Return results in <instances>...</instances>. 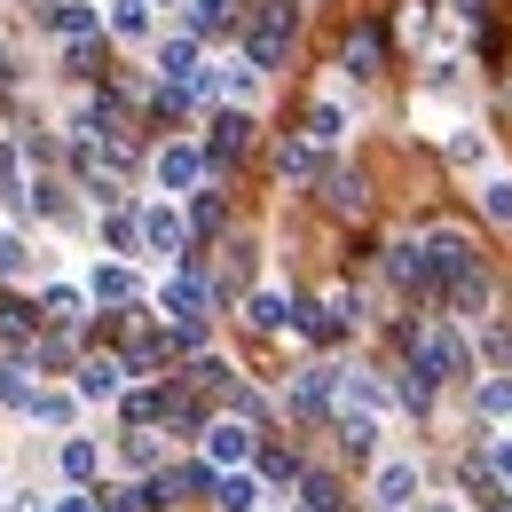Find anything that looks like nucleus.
<instances>
[{
  "label": "nucleus",
  "mask_w": 512,
  "mask_h": 512,
  "mask_svg": "<svg viewBox=\"0 0 512 512\" xmlns=\"http://www.w3.org/2000/svg\"><path fill=\"white\" fill-rule=\"evenodd\" d=\"M292 24H300V16H292V0H268L253 24H245V64H253V71H276V64H284V48H292Z\"/></svg>",
  "instance_id": "nucleus-1"
},
{
  "label": "nucleus",
  "mask_w": 512,
  "mask_h": 512,
  "mask_svg": "<svg viewBox=\"0 0 512 512\" xmlns=\"http://www.w3.org/2000/svg\"><path fill=\"white\" fill-rule=\"evenodd\" d=\"M402 347H410V371H426V379H465V347L449 339L442 323H410Z\"/></svg>",
  "instance_id": "nucleus-2"
},
{
  "label": "nucleus",
  "mask_w": 512,
  "mask_h": 512,
  "mask_svg": "<svg viewBox=\"0 0 512 512\" xmlns=\"http://www.w3.org/2000/svg\"><path fill=\"white\" fill-rule=\"evenodd\" d=\"M134 237H142L158 260H190V229H182V213H174V205H150V213L134 221Z\"/></svg>",
  "instance_id": "nucleus-3"
},
{
  "label": "nucleus",
  "mask_w": 512,
  "mask_h": 512,
  "mask_svg": "<svg viewBox=\"0 0 512 512\" xmlns=\"http://www.w3.org/2000/svg\"><path fill=\"white\" fill-rule=\"evenodd\" d=\"M205 457H213L221 473L245 465V457H253V426H245V418H213V426H205Z\"/></svg>",
  "instance_id": "nucleus-4"
},
{
  "label": "nucleus",
  "mask_w": 512,
  "mask_h": 512,
  "mask_svg": "<svg viewBox=\"0 0 512 512\" xmlns=\"http://www.w3.org/2000/svg\"><path fill=\"white\" fill-rule=\"evenodd\" d=\"M245 142H253V119H245V111L229 103V111L213 119V134H205V150H197V158H213V166H221V158H237Z\"/></svg>",
  "instance_id": "nucleus-5"
},
{
  "label": "nucleus",
  "mask_w": 512,
  "mask_h": 512,
  "mask_svg": "<svg viewBox=\"0 0 512 512\" xmlns=\"http://www.w3.org/2000/svg\"><path fill=\"white\" fill-rule=\"evenodd\" d=\"M119 386H127V363H119V355H87V363H79V402H111Z\"/></svg>",
  "instance_id": "nucleus-6"
},
{
  "label": "nucleus",
  "mask_w": 512,
  "mask_h": 512,
  "mask_svg": "<svg viewBox=\"0 0 512 512\" xmlns=\"http://www.w3.org/2000/svg\"><path fill=\"white\" fill-rule=\"evenodd\" d=\"M158 308L174 323H205V284H197V276H166V284H158Z\"/></svg>",
  "instance_id": "nucleus-7"
},
{
  "label": "nucleus",
  "mask_w": 512,
  "mask_h": 512,
  "mask_svg": "<svg viewBox=\"0 0 512 512\" xmlns=\"http://www.w3.org/2000/svg\"><path fill=\"white\" fill-rule=\"evenodd\" d=\"M331 402H339V371L308 363V371L292 379V410H331Z\"/></svg>",
  "instance_id": "nucleus-8"
},
{
  "label": "nucleus",
  "mask_w": 512,
  "mask_h": 512,
  "mask_svg": "<svg viewBox=\"0 0 512 512\" xmlns=\"http://www.w3.org/2000/svg\"><path fill=\"white\" fill-rule=\"evenodd\" d=\"M197 40H166V48H158V79H166V87H197Z\"/></svg>",
  "instance_id": "nucleus-9"
},
{
  "label": "nucleus",
  "mask_w": 512,
  "mask_h": 512,
  "mask_svg": "<svg viewBox=\"0 0 512 512\" xmlns=\"http://www.w3.org/2000/svg\"><path fill=\"white\" fill-rule=\"evenodd\" d=\"M197 174H205V158H197L190 142H174V150H158V182H166V190H197Z\"/></svg>",
  "instance_id": "nucleus-10"
},
{
  "label": "nucleus",
  "mask_w": 512,
  "mask_h": 512,
  "mask_svg": "<svg viewBox=\"0 0 512 512\" xmlns=\"http://www.w3.org/2000/svg\"><path fill=\"white\" fill-rule=\"evenodd\" d=\"M48 24H56V32H64V40H87V32H95V24H103V16H95V8H87V0H48Z\"/></svg>",
  "instance_id": "nucleus-11"
},
{
  "label": "nucleus",
  "mask_w": 512,
  "mask_h": 512,
  "mask_svg": "<svg viewBox=\"0 0 512 512\" xmlns=\"http://www.w3.org/2000/svg\"><path fill=\"white\" fill-rule=\"evenodd\" d=\"M190 24H197V32H237L245 8H237V0H190Z\"/></svg>",
  "instance_id": "nucleus-12"
},
{
  "label": "nucleus",
  "mask_w": 512,
  "mask_h": 512,
  "mask_svg": "<svg viewBox=\"0 0 512 512\" xmlns=\"http://www.w3.org/2000/svg\"><path fill=\"white\" fill-rule=\"evenodd\" d=\"M40 308H48V323H56V331H71V323H87V292H71V284H56V292H48Z\"/></svg>",
  "instance_id": "nucleus-13"
},
{
  "label": "nucleus",
  "mask_w": 512,
  "mask_h": 512,
  "mask_svg": "<svg viewBox=\"0 0 512 512\" xmlns=\"http://www.w3.org/2000/svg\"><path fill=\"white\" fill-rule=\"evenodd\" d=\"M410 497H418V465H386V473H379V505L402 512Z\"/></svg>",
  "instance_id": "nucleus-14"
},
{
  "label": "nucleus",
  "mask_w": 512,
  "mask_h": 512,
  "mask_svg": "<svg viewBox=\"0 0 512 512\" xmlns=\"http://www.w3.org/2000/svg\"><path fill=\"white\" fill-rule=\"evenodd\" d=\"M111 32H119V40H142V32H150V0H111Z\"/></svg>",
  "instance_id": "nucleus-15"
},
{
  "label": "nucleus",
  "mask_w": 512,
  "mask_h": 512,
  "mask_svg": "<svg viewBox=\"0 0 512 512\" xmlns=\"http://www.w3.org/2000/svg\"><path fill=\"white\" fill-rule=\"evenodd\" d=\"M213 497H221V512H253L260 505V489L245 481V473H221V481H213Z\"/></svg>",
  "instance_id": "nucleus-16"
},
{
  "label": "nucleus",
  "mask_w": 512,
  "mask_h": 512,
  "mask_svg": "<svg viewBox=\"0 0 512 512\" xmlns=\"http://www.w3.org/2000/svg\"><path fill=\"white\" fill-rule=\"evenodd\" d=\"M64 481H95V442L87 434H64Z\"/></svg>",
  "instance_id": "nucleus-17"
},
{
  "label": "nucleus",
  "mask_w": 512,
  "mask_h": 512,
  "mask_svg": "<svg viewBox=\"0 0 512 512\" xmlns=\"http://www.w3.org/2000/svg\"><path fill=\"white\" fill-rule=\"evenodd\" d=\"M253 323H260V331H284V323H292L284 292H253Z\"/></svg>",
  "instance_id": "nucleus-18"
},
{
  "label": "nucleus",
  "mask_w": 512,
  "mask_h": 512,
  "mask_svg": "<svg viewBox=\"0 0 512 512\" xmlns=\"http://www.w3.org/2000/svg\"><path fill=\"white\" fill-rule=\"evenodd\" d=\"M339 134H347L339 103H316V111H308V142H339Z\"/></svg>",
  "instance_id": "nucleus-19"
},
{
  "label": "nucleus",
  "mask_w": 512,
  "mask_h": 512,
  "mask_svg": "<svg viewBox=\"0 0 512 512\" xmlns=\"http://www.w3.org/2000/svg\"><path fill=\"white\" fill-rule=\"evenodd\" d=\"M95 300H111V308L134 300V276H127V268H95Z\"/></svg>",
  "instance_id": "nucleus-20"
},
{
  "label": "nucleus",
  "mask_w": 512,
  "mask_h": 512,
  "mask_svg": "<svg viewBox=\"0 0 512 512\" xmlns=\"http://www.w3.org/2000/svg\"><path fill=\"white\" fill-rule=\"evenodd\" d=\"M347 449H355V457H371V449H379V418H371V410H363V418L347 410Z\"/></svg>",
  "instance_id": "nucleus-21"
},
{
  "label": "nucleus",
  "mask_w": 512,
  "mask_h": 512,
  "mask_svg": "<svg viewBox=\"0 0 512 512\" xmlns=\"http://www.w3.org/2000/svg\"><path fill=\"white\" fill-rule=\"evenodd\" d=\"M347 71H379V32H355L347 40Z\"/></svg>",
  "instance_id": "nucleus-22"
},
{
  "label": "nucleus",
  "mask_w": 512,
  "mask_h": 512,
  "mask_svg": "<svg viewBox=\"0 0 512 512\" xmlns=\"http://www.w3.org/2000/svg\"><path fill=\"white\" fill-rule=\"evenodd\" d=\"M323 190H331V205H339V213H363V182H355V174H331Z\"/></svg>",
  "instance_id": "nucleus-23"
},
{
  "label": "nucleus",
  "mask_w": 512,
  "mask_h": 512,
  "mask_svg": "<svg viewBox=\"0 0 512 512\" xmlns=\"http://www.w3.org/2000/svg\"><path fill=\"white\" fill-rule=\"evenodd\" d=\"M0 402H8V410H32V379H24V371H16V363H8V371H0Z\"/></svg>",
  "instance_id": "nucleus-24"
},
{
  "label": "nucleus",
  "mask_w": 512,
  "mask_h": 512,
  "mask_svg": "<svg viewBox=\"0 0 512 512\" xmlns=\"http://www.w3.org/2000/svg\"><path fill=\"white\" fill-rule=\"evenodd\" d=\"M0 331L24 347V339H32V308H24V300H0Z\"/></svg>",
  "instance_id": "nucleus-25"
},
{
  "label": "nucleus",
  "mask_w": 512,
  "mask_h": 512,
  "mask_svg": "<svg viewBox=\"0 0 512 512\" xmlns=\"http://www.w3.org/2000/svg\"><path fill=\"white\" fill-rule=\"evenodd\" d=\"M127 465H142V473L158 465V434H150V426H134V434H127Z\"/></svg>",
  "instance_id": "nucleus-26"
},
{
  "label": "nucleus",
  "mask_w": 512,
  "mask_h": 512,
  "mask_svg": "<svg viewBox=\"0 0 512 512\" xmlns=\"http://www.w3.org/2000/svg\"><path fill=\"white\" fill-rule=\"evenodd\" d=\"M316 174V150L308 142H284V182H308Z\"/></svg>",
  "instance_id": "nucleus-27"
},
{
  "label": "nucleus",
  "mask_w": 512,
  "mask_h": 512,
  "mask_svg": "<svg viewBox=\"0 0 512 512\" xmlns=\"http://www.w3.org/2000/svg\"><path fill=\"white\" fill-rule=\"evenodd\" d=\"M158 410H166V394H158V386H142V394H127V418H134V426H150Z\"/></svg>",
  "instance_id": "nucleus-28"
},
{
  "label": "nucleus",
  "mask_w": 512,
  "mask_h": 512,
  "mask_svg": "<svg viewBox=\"0 0 512 512\" xmlns=\"http://www.w3.org/2000/svg\"><path fill=\"white\" fill-rule=\"evenodd\" d=\"M158 497H166V481H150V489H127V497H111L119 512H158Z\"/></svg>",
  "instance_id": "nucleus-29"
},
{
  "label": "nucleus",
  "mask_w": 512,
  "mask_h": 512,
  "mask_svg": "<svg viewBox=\"0 0 512 512\" xmlns=\"http://www.w3.org/2000/svg\"><path fill=\"white\" fill-rule=\"evenodd\" d=\"M402 402L426 410V402H434V379H426V371H402Z\"/></svg>",
  "instance_id": "nucleus-30"
},
{
  "label": "nucleus",
  "mask_w": 512,
  "mask_h": 512,
  "mask_svg": "<svg viewBox=\"0 0 512 512\" xmlns=\"http://www.w3.org/2000/svg\"><path fill=\"white\" fill-rule=\"evenodd\" d=\"M481 410H489V418H505V410H512V379H489V386H481Z\"/></svg>",
  "instance_id": "nucleus-31"
},
{
  "label": "nucleus",
  "mask_w": 512,
  "mask_h": 512,
  "mask_svg": "<svg viewBox=\"0 0 512 512\" xmlns=\"http://www.w3.org/2000/svg\"><path fill=\"white\" fill-rule=\"evenodd\" d=\"M308 512H339V481H323V473H316V481H308Z\"/></svg>",
  "instance_id": "nucleus-32"
},
{
  "label": "nucleus",
  "mask_w": 512,
  "mask_h": 512,
  "mask_svg": "<svg viewBox=\"0 0 512 512\" xmlns=\"http://www.w3.org/2000/svg\"><path fill=\"white\" fill-rule=\"evenodd\" d=\"M489 481H512V442L489 449Z\"/></svg>",
  "instance_id": "nucleus-33"
},
{
  "label": "nucleus",
  "mask_w": 512,
  "mask_h": 512,
  "mask_svg": "<svg viewBox=\"0 0 512 512\" xmlns=\"http://www.w3.org/2000/svg\"><path fill=\"white\" fill-rule=\"evenodd\" d=\"M489 213H497V221H512V182H497V190H489Z\"/></svg>",
  "instance_id": "nucleus-34"
},
{
  "label": "nucleus",
  "mask_w": 512,
  "mask_h": 512,
  "mask_svg": "<svg viewBox=\"0 0 512 512\" xmlns=\"http://www.w3.org/2000/svg\"><path fill=\"white\" fill-rule=\"evenodd\" d=\"M0 268H24V253H16V245H8V237H0Z\"/></svg>",
  "instance_id": "nucleus-35"
},
{
  "label": "nucleus",
  "mask_w": 512,
  "mask_h": 512,
  "mask_svg": "<svg viewBox=\"0 0 512 512\" xmlns=\"http://www.w3.org/2000/svg\"><path fill=\"white\" fill-rule=\"evenodd\" d=\"M56 512H95V497H64V505H56Z\"/></svg>",
  "instance_id": "nucleus-36"
},
{
  "label": "nucleus",
  "mask_w": 512,
  "mask_h": 512,
  "mask_svg": "<svg viewBox=\"0 0 512 512\" xmlns=\"http://www.w3.org/2000/svg\"><path fill=\"white\" fill-rule=\"evenodd\" d=\"M426 512H457V505H426Z\"/></svg>",
  "instance_id": "nucleus-37"
},
{
  "label": "nucleus",
  "mask_w": 512,
  "mask_h": 512,
  "mask_svg": "<svg viewBox=\"0 0 512 512\" xmlns=\"http://www.w3.org/2000/svg\"><path fill=\"white\" fill-rule=\"evenodd\" d=\"M0 87H8V64H0Z\"/></svg>",
  "instance_id": "nucleus-38"
},
{
  "label": "nucleus",
  "mask_w": 512,
  "mask_h": 512,
  "mask_svg": "<svg viewBox=\"0 0 512 512\" xmlns=\"http://www.w3.org/2000/svg\"><path fill=\"white\" fill-rule=\"evenodd\" d=\"M379 512H394V505H379Z\"/></svg>",
  "instance_id": "nucleus-39"
}]
</instances>
